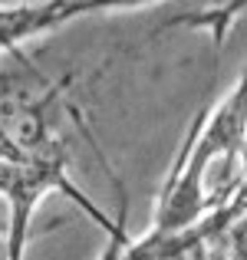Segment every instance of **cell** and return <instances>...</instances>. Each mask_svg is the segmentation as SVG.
Masks as SVG:
<instances>
[{
  "label": "cell",
  "instance_id": "6da1fadb",
  "mask_svg": "<svg viewBox=\"0 0 247 260\" xmlns=\"http://www.w3.org/2000/svg\"><path fill=\"white\" fill-rule=\"evenodd\" d=\"M247 148V79L208 122L198 119L168 172L155 224L148 234L171 237L195 228L211 211L224 208L241 188V158Z\"/></svg>",
  "mask_w": 247,
  "mask_h": 260
},
{
  "label": "cell",
  "instance_id": "7a4b0ae2",
  "mask_svg": "<svg viewBox=\"0 0 247 260\" xmlns=\"http://www.w3.org/2000/svg\"><path fill=\"white\" fill-rule=\"evenodd\" d=\"M66 152L63 139L56 135L53 122L43 115V106L26 109L23 115L10 122V128H0V194L10 204V241H7V260H23L26 228L37 201L46 191H66L73 201L82 204L89 217L115 234L119 228L109 224L106 214L89 204L79 188H73L66 178Z\"/></svg>",
  "mask_w": 247,
  "mask_h": 260
}]
</instances>
